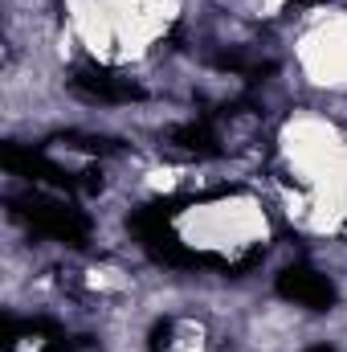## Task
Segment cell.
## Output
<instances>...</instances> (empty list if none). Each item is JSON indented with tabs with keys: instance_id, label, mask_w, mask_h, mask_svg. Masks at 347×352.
I'll return each mask as SVG.
<instances>
[{
	"instance_id": "cell-1",
	"label": "cell",
	"mask_w": 347,
	"mask_h": 352,
	"mask_svg": "<svg viewBox=\"0 0 347 352\" xmlns=\"http://www.w3.org/2000/svg\"><path fill=\"white\" fill-rule=\"evenodd\" d=\"M16 213H21V217L33 226V234H41V238L66 242V246H86V238H90L86 213L74 209V205H66V201H53V197L33 192V197L16 201Z\"/></svg>"
},
{
	"instance_id": "cell-2",
	"label": "cell",
	"mask_w": 347,
	"mask_h": 352,
	"mask_svg": "<svg viewBox=\"0 0 347 352\" xmlns=\"http://www.w3.org/2000/svg\"><path fill=\"white\" fill-rule=\"evenodd\" d=\"M4 168L12 176H25V180H37V184H53V188H66V192H74V188H98V180L94 173H66L62 164H53L49 156H41V152H33V148H21V144H8L4 148Z\"/></svg>"
},
{
	"instance_id": "cell-3",
	"label": "cell",
	"mask_w": 347,
	"mask_h": 352,
	"mask_svg": "<svg viewBox=\"0 0 347 352\" xmlns=\"http://www.w3.org/2000/svg\"><path fill=\"white\" fill-rule=\"evenodd\" d=\"M70 90L86 94L94 102H139L143 98V87L115 74V70H102V66H78L70 74Z\"/></svg>"
},
{
	"instance_id": "cell-4",
	"label": "cell",
	"mask_w": 347,
	"mask_h": 352,
	"mask_svg": "<svg viewBox=\"0 0 347 352\" xmlns=\"http://www.w3.org/2000/svg\"><path fill=\"white\" fill-rule=\"evenodd\" d=\"M278 295H282V299H294V303H302V307H315V311H323V307L335 303V287L327 283V274L307 270V266L282 270V274H278Z\"/></svg>"
},
{
	"instance_id": "cell-5",
	"label": "cell",
	"mask_w": 347,
	"mask_h": 352,
	"mask_svg": "<svg viewBox=\"0 0 347 352\" xmlns=\"http://www.w3.org/2000/svg\"><path fill=\"white\" fill-rule=\"evenodd\" d=\"M168 140H172L176 148H184V152H192V156H217L221 148H217V131L208 127V123H180L168 131Z\"/></svg>"
},
{
	"instance_id": "cell-6",
	"label": "cell",
	"mask_w": 347,
	"mask_h": 352,
	"mask_svg": "<svg viewBox=\"0 0 347 352\" xmlns=\"http://www.w3.org/2000/svg\"><path fill=\"white\" fill-rule=\"evenodd\" d=\"M311 352H331V349H327V344H319V349H311Z\"/></svg>"
}]
</instances>
